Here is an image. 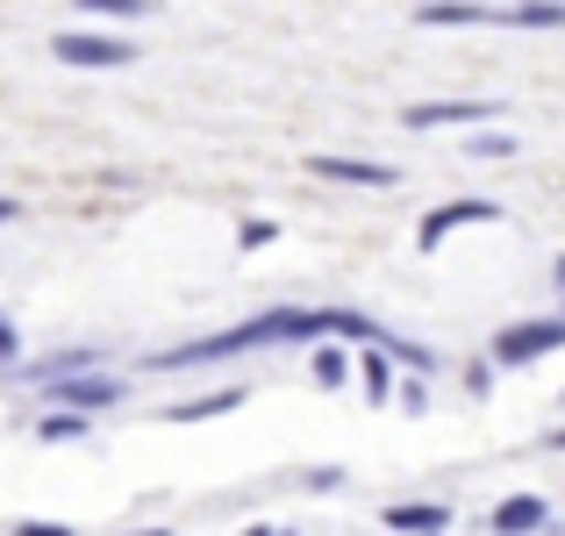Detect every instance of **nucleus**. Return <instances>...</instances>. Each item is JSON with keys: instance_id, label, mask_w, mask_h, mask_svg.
<instances>
[{"instance_id": "2", "label": "nucleus", "mask_w": 565, "mask_h": 536, "mask_svg": "<svg viewBox=\"0 0 565 536\" xmlns=\"http://www.w3.org/2000/svg\"><path fill=\"white\" fill-rule=\"evenodd\" d=\"M565 344V315H544V322H509L494 336V372H523V365H544Z\"/></svg>"}, {"instance_id": "12", "label": "nucleus", "mask_w": 565, "mask_h": 536, "mask_svg": "<svg viewBox=\"0 0 565 536\" xmlns=\"http://www.w3.org/2000/svg\"><path fill=\"white\" fill-rule=\"evenodd\" d=\"M94 344H79V351H57V357H36L29 365V379H43V386H57V379H79V372H94Z\"/></svg>"}, {"instance_id": "9", "label": "nucleus", "mask_w": 565, "mask_h": 536, "mask_svg": "<svg viewBox=\"0 0 565 536\" xmlns=\"http://www.w3.org/2000/svg\"><path fill=\"white\" fill-rule=\"evenodd\" d=\"M544 523H552V508H544L537 494H509V501L494 508V529H501V536H537Z\"/></svg>"}, {"instance_id": "8", "label": "nucleus", "mask_w": 565, "mask_h": 536, "mask_svg": "<svg viewBox=\"0 0 565 536\" xmlns=\"http://www.w3.org/2000/svg\"><path fill=\"white\" fill-rule=\"evenodd\" d=\"M386 529L394 536H444L451 529V508H444V501H394V508H386Z\"/></svg>"}, {"instance_id": "10", "label": "nucleus", "mask_w": 565, "mask_h": 536, "mask_svg": "<svg viewBox=\"0 0 565 536\" xmlns=\"http://www.w3.org/2000/svg\"><path fill=\"white\" fill-rule=\"evenodd\" d=\"M244 386H215V394H201V400H180V408H166V422H215V415H236L244 408Z\"/></svg>"}, {"instance_id": "24", "label": "nucleus", "mask_w": 565, "mask_h": 536, "mask_svg": "<svg viewBox=\"0 0 565 536\" xmlns=\"http://www.w3.org/2000/svg\"><path fill=\"white\" fill-rule=\"evenodd\" d=\"M14 215H22V207H14V201H0V222H14Z\"/></svg>"}, {"instance_id": "13", "label": "nucleus", "mask_w": 565, "mask_h": 536, "mask_svg": "<svg viewBox=\"0 0 565 536\" xmlns=\"http://www.w3.org/2000/svg\"><path fill=\"white\" fill-rule=\"evenodd\" d=\"M308 372H316V386H322V394H337V386H344L351 372H359V357H351L344 344H322V351H316V365H308Z\"/></svg>"}, {"instance_id": "7", "label": "nucleus", "mask_w": 565, "mask_h": 536, "mask_svg": "<svg viewBox=\"0 0 565 536\" xmlns=\"http://www.w3.org/2000/svg\"><path fill=\"white\" fill-rule=\"evenodd\" d=\"M308 172L337 179V186H373V193H386L401 179L394 165H380V158H344V151H316V158H308Z\"/></svg>"}, {"instance_id": "19", "label": "nucleus", "mask_w": 565, "mask_h": 536, "mask_svg": "<svg viewBox=\"0 0 565 536\" xmlns=\"http://www.w3.org/2000/svg\"><path fill=\"white\" fill-rule=\"evenodd\" d=\"M279 236V222H244V250H265Z\"/></svg>"}, {"instance_id": "21", "label": "nucleus", "mask_w": 565, "mask_h": 536, "mask_svg": "<svg viewBox=\"0 0 565 536\" xmlns=\"http://www.w3.org/2000/svg\"><path fill=\"white\" fill-rule=\"evenodd\" d=\"M401 408L423 415V408H429V386H423V379H408V386H401Z\"/></svg>"}, {"instance_id": "17", "label": "nucleus", "mask_w": 565, "mask_h": 536, "mask_svg": "<svg viewBox=\"0 0 565 536\" xmlns=\"http://www.w3.org/2000/svg\"><path fill=\"white\" fill-rule=\"evenodd\" d=\"M86 14H94V22H137L143 14V0H79Z\"/></svg>"}, {"instance_id": "18", "label": "nucleus", "mask_w": 565, "mask_h": 536, "mask_svg": "<svg viewBox=\"0 0 565 536\" xmlns=\"http://www.w3.org/2000/svg\"><path fill=\"white\" fill-rule=\"evenodd\" d=\"M472 151H480V158H515V137H501V129H480V137H472Z\"/></svg>"}, {"instance_id": "16", "label": "nucleus", "mask_w": 565, "mask_h": 536, "mask_svg": "<svg viewBox=\"0 0 565 536\" xmlns=\"http://www.w3.org/2000/svg\"><path fill=\"white\" fill-rule=\"evenodd\" d=\"M36 437H43V443H72V437H86V415H65V408H51V415L36 422Z\"/></svg>"}, {"instance_id": "4", "label": "nucleus", "mask_w": 565, "mask_h": 536, "mask_svg": "<svg viewBox=\"0 0 565 536\" xmlns=\"http://www.w3.org/2000/svg\"><path fill=\"white\" fill-rule=\"evenodd\" d=\"M494 115H509L501 100H415V108H401V122L408 129H472V122H494Z\"/></svg>"}, {"instance_id": "23", "label": "nucleus", "mask_w": 565, "mask_h": 536, "mask_svg": "<svg viewBox=\"0 0 565 536\" xmlns=\"http://www.w3.org/2000/svg\"><path fill=\"white\" fill-rule=\"evenodd\" d=\"M14 351H22V344H14V322L0 315V365H14Z\"/></svg>"}, {"instance_id": "22", "label": "nucleus", "mask_w": 565, "mask_h": 536, "mask_svg": "<svg viewBox=\"0 0 565 536\" xmlns=\"http://www.w3.org/2000/svg\"><path fill=\"white\" fill-rule=\"evenodd\" d=\"M14 536H72V523H14Z\"/></svg>"}, {"instance_id": "14", "label": "nucleus", "mask_w": 565, "mask_h": 536, "mask_svg": "<svg viewBox=\"0 0 565 536\" xmlns=\"http://www.w3.org/2000/svg\"><path fill=\"white\" fill-rule=\"evenodd\" d=\"M415 22L423 29H480V22H494V8H423Z\"/></svg>"}, {"instance_id": "20", "label": "nucleus", "mask_w": 565, "mask_h": 536, "mask_svg": "<svg viewBox=\"0 0 565 536\" xmlns=\"http://www.w3.org/2000/svg\"><path fill=\"white\" fill-rule=\"evenodd\" d=\"M337 480H344V472H337V465H322V472H301V486H308V494H330Z\"/></svg>"}, {"instance_id": "1", "label": "nucleus", "mask_w": 565, "mask_h": 536, "mask_svg": "<svg viewBox=\"0 0 565 536\" xmlns=\"http://www.w3.org/2000/svg\"><path fill=\"white\" fill-rule=\"evenodd\" d=\"M322 336H351V344H386V330L373 315H351V308H265V315L236 322V330H215L201 344H172V351H151L143 365L151 372H201V365H222V357H250V351H273V344H316Z\"/></svg>"}, {"instance_id": "25", "label": "nucleus", "mask_w": 565, "mask_h": 536, "mask_svg": "<svg viewBox=\"0 0 565 536\" xmlns=\"http://www.w3.org/2000/svg\"><path fill=\"white\" fill-rule=\"evenodd\" d=\"M544 443H552V451H565V429H552V437H544Z\"/></svg>"}, {"instance_id": "26", "label": "nucleus", "mask_w": 565, "mask_h": 536, "mask_svg": "<svg viewBox=\"0 0 565 536\" xmlns=\"http://www.w3.org/2000/svg\"><path fill=\"white\" fill-rule=\"evenodd\" d=\"M137 536H166V529H137Z\"/></svg>"}, {"instance_id": "6", "label": "nucleus", "mask_w": 565, "mask_h": 536, "mask_svg": "<svg viewBox=\"0 0 565 536\" xmlns=\"http://www.w3.org/2000/svg\"><path fill=\"white\" fill-rule=\"evenodd\" d=\"M51 51L65 57V65H86V72H108V65H129V57H137L122 36H100V29H65Z\"/></svg>"}, {"instance_id": "11", "label": "nucleus", "mask_w": 565, "mask_h": 536, "mask_svg": "<svg viewBox=\"0 0 565 536\" xmlns=\"http://www.w3.org/2000/svg\"><path fill=\"white\" fill-rule=\"evenodd\" d=\"M501 29H565V0H523V8H494Z\"/></svg>"}, {"instance_id": "3", "label": "nucleus", "mask_w": 565, "mask_h": 536, "mask_svg": "<svg viewBox=\"0 0 565 536\" xmlns=\"http://www.w3.org/2000/svg\"><path fill=\"white\" fill-rule=\"evenodd\" d=\"M472 222H501V201H480V193H466V201L429 207L423 229H415V250H444V236H451V229H472Z\"/></svg>"}, {"instance_id": "5", "label": "nucleus", "mask_w": 565, "mask_h": 536, "mask_svg": "<svg viewBox=\"0 0 565 536\" xmlns=\"http://www.w3.org/2000/svg\"><path fill=\"white\" fill-rule=\"evenodd\" d=\"M43 400H57L65 415H100V408H115V400H129V386L108 379V372H79V379H57Z\"/></svg>"}, {"instance_id": "15", "label": "nucleus", "mask_w": 565, "mask_h": 536, "mask_svg": "<svg viewBox=\"0 0 565 536\" xmlns=\"http://www.w3.org/2000/svg\"><path fill=\"white\" fill-rule=\"evenodd\" d=\"M386 365H394V357H386L380 344L359 357V379H365V394H373V400H386V394H394V379H386Z\"/></svg>"}]
</instances>
